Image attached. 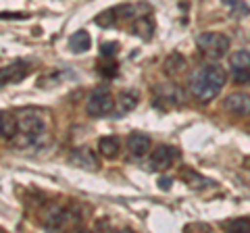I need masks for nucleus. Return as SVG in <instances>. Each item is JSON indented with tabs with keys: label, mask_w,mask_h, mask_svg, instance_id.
Returning <instances> with one entry per match:
<instances>
[{
	"label": "nucleus",
	"mask_w": 250,
	"mask_h": 233,
	"mask_svg": "<svg viewBox=\"0 0 250 233\" xmlns=\"http://www.w3.org/2000/svg\"><path fill=\"white\" fill-rule=\"evenodd\" d=\"M225 81H228V75H225V69L221 65H202L192 75L190 90L200 102H210L219 96Z\"/></svg>",
	"instance_id": "nucleus-1"
},
{
	"label": "nucleus",
	"mask_w": 250,
	"mask_h": 233,
	"mask_svg": "<svg viewBox=\"0 0 250 233\" xmlns=\"http://www.w3.org/2000/svg\"><path fill=\"white\" fill-rule=\"evenodd\" d=\"M46 139V125L40 115L34 111H21L17 113V136L13 137V142L19 148L25 146H40Z\"/></svg>",
	"instance_id": "nucleus-2"
},
{
	"label": "nucleus",
	"mask_w": 250,
	"mask_h": 233,
	"mask_svg": "<svg viewBox=\"0 0 250 233\" xmlns=\"http://www.w3.org/2000/svg\"><path fill=\"white\" fill-rule=\"evenodd\" d=\"M196 46L207 58L217 60V58L225 57V52L229 50V38L225 34H219V32H202L196 38Z\"/></svg>",
	"instance_id": "nucleus-3"
},
{
	"label": "nucleus",
	"mask_w": 250,
	"mask_h": 233,
	"mask_svg": "<svg viewBox=\"0 0 250 233\" xmlns=\"http://www.w3.org/2000/svg\"><path fill=\"white\" fill-rule=\"evenodd\" d=\"M85 111H88L90 116H108L111 115L115 111V102H113V96L108 94V90H104V88L94 90L88 98Z\"/></svg>",
	"instance_id": "nucleus-4"
},
{
	"label": "nucleus",
	"mask_w": 250,
	"mask_h": 233,
	"mask_svg": "<svg viewBox=\"0 0 250 233\" xmlns=\"http://www.w3.org/2000/svg\"><path fill=\"white\" fill-rule=\"evenodd\" d=\"M231 75L238 83L250 81V50H238L229 57Z\"/></svg>",
	"instance_id": "nucleus-5"
},
{
	"label": "nucleus",
	"mask_w": 250,
	"mask_h": 233,
	"mask_svg": "<svg viewBox=\"0 0 250 233\" xmlns=\"http://www.w3.org/2000/svg\"><path fill=\"white\" fill-rule=\"evenodd\" d=\"M31 73V65L29 60H23V58H17L13 60V63L4 65L2 71H0V79H2V83H19L23 81L25 77Z\"/></svg>",
	"instance_id": "nucleus-6"
},
{
	"label": "nucleus",
	"mask_w": 250,
	"mask_h": 233,
	"mask_svg": "<svg viewBox=\"0 0 250 233\" xmlns=\"http://www.w3.org/2000/svg\"><path fill=\"white\" fill-rule=\"evenodd\" d=\"M179 158V150L173 146H159L150 154V169L152 171H165Z\"/></svg>",
	"instance_id": "nucleus-7"
},
{
	"label": "nucleus",
	"mask_w": 250,
	"mask_h": 233,
	"mask_svg": "<svg viewBox=\"0 0 250 233\" xmlns=\"http://www.w3.org/2000/svg\"><path fill=\"white\" fill-rule=\"evenodd\" d=\"M223 108L236 116H250V94L244 92H233L225 98Z\"/></svg>",
	"instance_id": "nucleus-8"
},
{
	"label": "nucleus",
	"mask_w": 250,
	"mask_h": 233,
	"mask_svg": "<svg viewBox=\"0 0 250 233\" xmlns=\"http://www.w3.org/2000/svg\"><path fill=\"white\" fill-rule=\"evenodd\" d=\"M71 162L75 167L85 169V171H98L100 169V160L90 148H77L71 152Z\"/></svg>",
	"instance_id": "nucleus-9"
},
{
	"label": "nucleus",
	"mask_w": 250,
	"mask_h": 233,
	"mask_svg": "<svg viewBox=\"0 0 250 233\" xmlns=\"http://www.w3.org/2000/svg\"><path fill=\"white\" fill-rule=\"evenodd\" d=\"M127 148H129V152L134 154V156L142 158V156H146V154L150 152V148H152V139L148 137L146 134L134 131V134H129V137H127Z\"/></svg>",
	"instance_id": "nucleus-10"
},
{
	"label": "nucleus",
	"mask_w": 250,
	"mask_h": 233,
	"mask_svg": "<svg viewBox=\"0 0 250 233\" xmlns=\"http://www.w3.org/2000/svg\"><path fill=\"white\" fill-rule=\"evenodd\" d=\"M131 29H134V34L138 38H142V40H152L154 36V21L148 17V15H140V17L134 19V25H131Z\"/></svg>",
	"instance_id": "nucleus-11"
},
{
	"label": "nucleus",
	"mask_w": 250,
	"mask_h": 233,
	"mask_svg": "<svg viewBox=\"0 0 250 233\" xmlns=\"http://www.w3.org/2000/svg\"><path fill=\"white\" fill-rule=\"evenodd\" d=\"M0 131L4 139H13L17 136V115L15 113H2L0 115Z\"/></svg>",
	"instance_id": "nucleus-12"
},
{
	"label": "nucleus",
	"mask_w": 250,
	"mask_h": 233,
	"mask_svg": "<svg viewBox=\"0 0 250 233\" xmlns=\"http://www.w3.org/2000/svg\"><path fill=\"white\" fill-rule=\"evenodd\" d=\"M121 150V144H119V139L113 137V136H106V137H100V142H98V152L103 154L104 158H115L117 154H119Z\"/></svg>",
	"instance_id": "nucleus-13"
},
{
	"label": "nucleus",
	"mask_w": 250,
	"mask_h": 233,
	"mask_svg": "<svg viewBox=\"0 0 250 233\" xmlns=\"http://www.w3.org/2000/svg\"><path fill=\"white\" fill-rule=\"evenodd\" d=\"M90 44H92V40H90V34L85 32V29H80V32H75L71 38H69V48H71L75 54L85 52L90 48Z\"/></svg>",
	"instance_id": "nucleus-14"
},
{
	"label": "nucleus",
	"mask_w": 250,
	"mask_h": 233,
	"mask_svg": "<svg viewBox=\"0 0 250 233\" xmlns=\"http://www.w3.org/2000/svg\"><path fill=\"white\" fill-rule=\"evenodd\" d=\"M163 69H165V73L169 77H175V75H179L186 69V58L179 52L169 54L167 60H165V65H163Z\"/></svg>",
	"instance_id": "nucleus-15"
},
{
	"label": "nucleus",
	"mask_w": 250,
	"mask_h": 233,
	"mask_svg": "<svg viewBox=\"0 0 250 233\" xmlns=\"http://www.w3.org/2000/svg\"><path fill=\"white\" fill-rule=\"evenodd\" d=\"M184 177H186V183L188 185H192L194 190H205V188H210V179H207V177H202V175H198L196 171H184Z\"/></svg>",
	"instance_id": "nucleus-16"
},
{
	"label": "nucleus",
	"mask_w": 250,
	"mask_h": 233,
	"mask_svg": "<svg viewBox=\"0 0 250 233\" xmlns=\"http://www.w3.org/2000/svg\"><path fill=\"white\" fill-rule=\"evenodd\" d=\"M138 104V96L136 92H123L121 98H119V108H117V113H127L131 111Z\"/></svg>",
	"instance_id": "nucleus-17"
},
{
	"label": "nucleus",
	"mask_w": 250,
	"mask_h": 233,
	"mask_svg": "<svg viewBox=\"0 0 250 233\" xmlns=\"http://www.w3.org/2000/svg\"><path fill=\"white\" fill-rule=\"evenodd\" d=\"M117 13H119V11H117V6H115V9L103 11V13H100V15H98V17L94 19V21H96V25H103V27L115 25V23H117V19H119V15H117Z\"/></svg>",
	"instance_id": "nucleus-18"
},
{
	"label": "nucleus",
	"mask_w": 250,
	"mask_h": 233,
	"mask_svg": "<svg viewBox=\"0 0 250 233\" xmlns=\"http://www.w3.org/2000/svg\"><path fill=\"white\" fill-rule=\"evenodd\" d=\"M223 227L228 231H246V233H250V219H233V221L223 223Z\"/></svg>",
	"instance_id": "nucleus-19"
},
{
	"label": "nucleus",
	"mask_w": 250,
	"mask_h": 233,
	"mask_svg": "<svg viewBox=\"0 0 250 233\" xmlns=\"http://www.w3.org/2000/svg\"><path fill=\"white\" fill-rule=\"evenodd\" d=\"M117 50H119V44L117 42H106V44H103V57H115L117 54Z\"/></svg>",
	"instance_id": "nucleus-20"
},
{
	"label": "nucleus",
	"mask_w": 250,
	"mask_h": 233,
	"mask_svg": "<svg viewBox=\"0 0 250 233\" xmlns=\"http://www.w3.org/2000/svg\"><path fill=\"white\" fill-rule=\"evenodd\" d=\"M159 185H161L163 190H169V188H171V179H169V177H163V179H161V183H159Z\"/></svg>",
	"instance_id": "nucleus-21"
},
{
	"label": "nucleus",
	"mask_w": 250,
	"mask_h": 233,
	"mask_svg": "<svg viewBox=\"0 0 250 233\" xmlns=\"http://www.w3.org/2000/svg\"><path fill=\"white\" fill-rule=\"evenodd\" d=\"M236 2H238V0H223V4H228V6H231V9H233V6H236Z\"/></svg>",
	"instance_id": "nucleus-22"
}]
</instances>
